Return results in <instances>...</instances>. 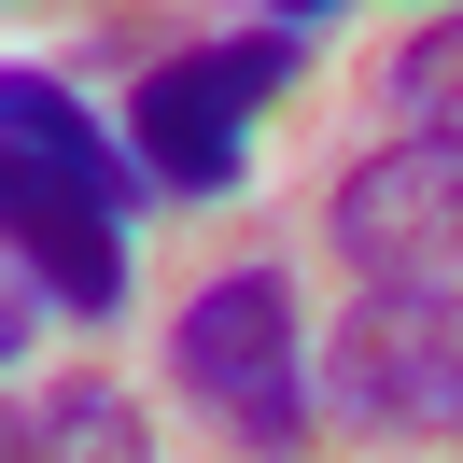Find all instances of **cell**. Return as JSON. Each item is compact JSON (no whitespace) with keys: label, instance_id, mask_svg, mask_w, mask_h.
<instances>
[{"label":"cell","instance_id":"6da1fadb","mask_svg":"<svg viewBox=\"0 0 463 463\" xmlns=\"http://www.w3.org/2000/svg\"><path fill=\"white\" fill-rule=\"evenodd\" d=\"M141 155L99 141V113L57 71H0V225H14V281H43L71 323L127 309V211H141Z\"/></svg>","mask_w":463,"mask_h":463},{"label":"cell","instance_id":"7a4b0ae2","mask_svg":"<svg viewBox=\"0 0 463 463\" xmlns=\"http://www.w3.org/2000/svg\"><path fill=\"white\" fill-rule=\"evenodd\" d=\"M169 379H183V407H197L239 463H295V449H309V407H323L295 281H281V267H225V281H197L183 323H169Z\"/></svg>","mask_w":463,"mask_h":463},{"label":"cell","instance_id":"3957f363","mask_svg":"<svg viewBox=\"0 0 463 463\" xmlns=\"http://www.w3.org/2000/svg\"><path fill=\"white\" fill-rule=\"evenodd\" d=\"M295 57L309 29H211V43H169L127 99V155H141L169 197H239L253 169V113L295 99Z\"/></svg>","mask_w":463,"mask_h":463},{"label":"cell","instance_id":"277c9868","mask_svg":"<svg viewBox=\"0 0 463 463\" xmlns=\"http://www.w3.org/2000/svg\"><path fill=\"white\" fill-rule=\"evenodd\" d=\"M323 421L337 435H463V295L365 281L323 337Z\"/></svg>","mask_w":463,"mask_h":463},{"label":"cell","instance_id":"5b68a950","mask_svg":"<svg viewBox=\"0 0 463 463\" xmlns=\"http://www.w3.org/2000/svg\"><path fill=\"white\" fill-rule=\"evenodd\" d=\"M323 239H337L351 281H435V295H463V141L449 127H393L379 155H351L337 197H323Z\"/></svg>","mask_w":463,"mask_h":463},{"label":"cell","instance_id":"8992f818","mask_svg":"<svg viewBox=\"0 0 463 463\" xmlns=\"http://www.w3.org/2000/svg\"><path fill=\"white\" fill-rule=\"evenodd\" d=\"M0 463H155V435L113 379H57V393H14V449Z\"/></svg>","mask_w":463,"mask_h":463},{"label":"cell","instance_id":"52a82bcc","mask_svg":"<svg viewBox=\"0 0 463 463\" xmlns=\"http://www.w3.org/2000/svg\"><path fill=\"white\" fill-rule=\"evenodd\" d=\"M379 113L449 127V141H463V14H435V29H407V43H393V71H379Z\"/></svg>","mask_w":463,"mask_h":463},{"label":"cell","instance_id":"ba28073f","mask_svg":"<svg viewBox=\"0 0 463 463\" xmlns=\"http://www.w3.org/2000/svg\"><path fill=\"white\" fill-rule=\"evenodd\" d=\"M323 14H337V0H267V29H323Z\"/></svg>","mask_w":463,"mask_h":463}]
</instances>
